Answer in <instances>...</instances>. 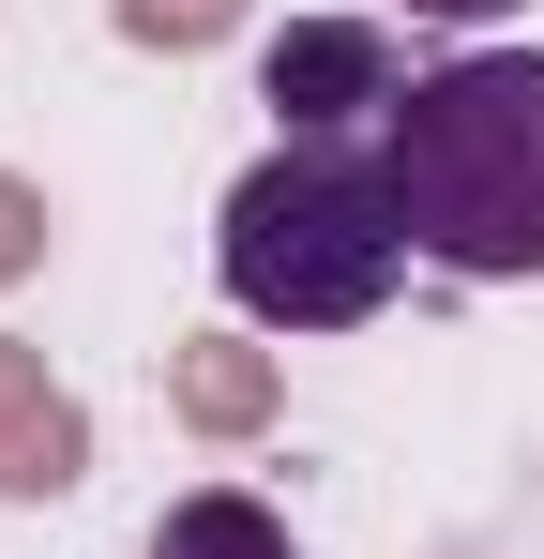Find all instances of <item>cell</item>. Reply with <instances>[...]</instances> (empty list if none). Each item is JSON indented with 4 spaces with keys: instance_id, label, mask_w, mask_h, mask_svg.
<instances>
[{
    "instance_id": "cell-1",
    "label": "cell",
    "mask_w": 544,
    "mask_h": 559,
    "mask_svg": "<svg viewBox=\"0 0 544 559\" xmlns=\"http://www.w3.org/2000/svg\"><path fill=\"white\" fill-rule=\"evenodd\" d=\"M378 182H393L409 258H439L469 287L544 273V61L469 46L439 76H409V106L378 121Z\"/></svg>"
},
{
    "instance_id": "cell-2",
    "label": "cell",
    "mask_w": 544,
    "mask_h": 559,
    "mask_svg": "<svg viewBox=\"0 0 544 559\" xmlns=\"http://www.w3.org/2000/svg\"><path fill=\"white\" fill-rule=\"evenodd\" d=\"M212 273L258 333H363L393 273H409V227H393V182L378 152H333V136H287L272 167L227 182V227H212Z\"/></svg>"
},
{
    "instance_id": "cell-3",
    "label": "cell",
    "mask_w": 544,
    "mask_h": 559,
    "mask_svg": "<svg viewBox=\"0 0 544 559\" xmlns=\"http://www.w3.org/2000/svg\"><path fill=\"white\" fill-rule=\"evenodd\" d=\"M258 92L287 106L303 136H333V121H363V106H378V121L409 106V92H393V46H378L363 15H318V31H287V46L258 61Z\"/></svg>"
},
{
    "instance_id": "cell-4",
    "label": "cell",
    "mask_w": 544,
    "mask_h": 559,
    "mask_svg": "<svg viewBox=\"0 0 544 559\" xmlns=\"http://www.w3.org/2000/svg\"><path fill=\"white\" fill-rule=\"evenodd\" d=\"M152 559H287V530H272V514L243 499V484H197V499H167Z\"/></svg>"
},
{
    "instance_id": "cell-5",
    "label": "cell",
    "mask_w": 544,
    "mask_h": 559,
    "mask_svg": "<svg viewBox=\"0 0 544 559\" xmlns=\"http://www.w3.org/2000/svg\"><path fill=\"white\" fill-rule=\"evenodd\" d=\"M121 31L137 46H197V31H227V0H121Z\"/></svg>"
},
{
    "instance_id": "cell-6",
    "label": "cell",
    "mask_w": 544,
    "mask_h": 559,
    "mask_svg": "<svg viewBox=\"0 0 544 559\" xmlns=\"http://www.w3.org/2000/svg\"><path fill=\"white\" fill-rule=\"evenodd\" d=\"M409 15H439V31H484V15H515V0H409Z\"/></svg>"
}]
</instances>
